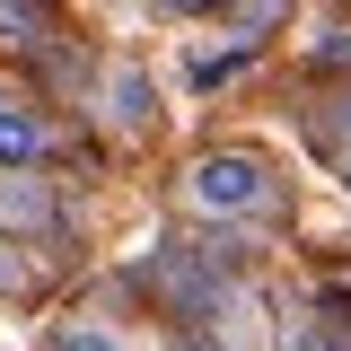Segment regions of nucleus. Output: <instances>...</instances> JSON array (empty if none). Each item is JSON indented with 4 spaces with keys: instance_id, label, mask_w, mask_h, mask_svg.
I'll return each mask as SVG.
<instances>
[{
    "instance_id": "f257e3e1",
    "label": "nucleus",
    "mask_w": 351,
    "mask_h": 351,
    "mask_svg": "<svg viewBox=\"0 0 351 351\" xmlns=\"http://www.w3.org/2000/svg\"><path fill=\"white\" fill-rule=\"evenodd\" d=\"M184 202L211 211V219H263L272 211V176L246 149H211V158H193V176H184Z\"/></svg>"
},
{
    "instance_id": "f03ea898",
    "label": "nucleus",
    "mask_w": 351,
    "mask_h": 351,
    "mask_svg": "<svg viewBox=\"0 0 351 351\" xmlns=\"http://www.w3.org/2000/svg\"><path fill=\"white\" fill-rule=\"evenodd\" d=\"M0 219H9V228H27V237H44V228H53V193H44V176L0 167Z\"/></svg>"
},
{
    "instance_id": "7ed1b4c3",
    "label": "nucleus",
    "mask_w": 351,
    "mask_h": 351,
    "mask_svg": "<svg viewBox=\"0 0 351 351\" xmlns=\"http://www.w3.org/2000/svg\"><path fill=\"white\" fill-rule=\"evenodd\" d=\"M36 158H44V114L0 97V167H36Z\"/></svg>"
},
{
    "instance_id": "20e7f679",
    "label": "nucleus",
    "mask_w": 351,
    "mask_h": 351,
    "mask_svg": "<svg viewBox=\"0 0 351 351\" xmlns=\"http://www.w3.org/2000/svg\"><path fill=\"white\" fill-rule=\"evenodd\" d=\"M44 27H53V18H44V0H0V44H18V53H27V44H44Z\"/></svg>"
},
{
    "instance_id": "39448f33",
    "label": "nucleus",
    "mask_w": 351,
    "mask_h": 351,
    "mask_svg": "<svg viewBox=\"0 0 351 351\" xmlns=\"http://www.w3.org/2000/svg\"><path fill=\"white\" fill-rule=\"evenodd\" d=\"M53 351H132V343L114 334V325H62V334H53Z\"/></svg>"
},
{
    "instance_id": "423d86ee",
    "label": "nucleus",
    "mask_w": 351,
    "mask_h": 351,
    "mask_svg": "<svg viewBox=\"0 0 351 351\" xmlns=\"http://www.w3.org/2000/svg\"><path fill=\"white\" fill-rule=\"evenodd\" d=\"M325 149L351 167V97H334V114H325Z\"/></svg>"
},
{
    "instance_id": "0eeeda50",
    "label": "nucleus",
    "mask_w": 351,
    "mask_h": 351,
    "mask_svg": "<svg viewBox=\"0 0 351 351\" xmlns=\"http://www.w3.org/2000/svg\"><path fill=\"white\" fill-rule=\"evenodd\" d=\"M299 351H343V343H334L325 325H307V334H299Z\"/></svg>"
},
{
    "instance_id": "6e6552de",
    "label": "nucleus",
    "mask_w": 351,
    "mask_h": 351,
    "mask_svg": "<svg viewBox=\"0 0 351 351\" xmlns=\"http://www.w3.org/2000/svg\"><path fill=\"white\" fill-rule=\"evenodd\" d=\"M158 9H219V0H158Z\"/></svg>"
}]
</instances>
